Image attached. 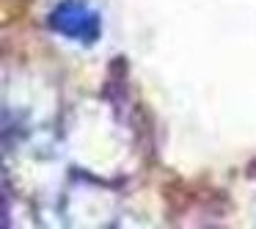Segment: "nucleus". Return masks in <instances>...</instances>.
Segmentation results:
<instances>
[{"label": "nucleus", "instance_id": "f257e3e1", "mask_svg": "<svg viewBox=\"0 0 256 229\" xmlns=\"http://www.w3.org/2000/svg\"><path fill=\"white\" fill-rule=\"evenodd\" d=\"M52 28L61 31V34L72 36L80 42H94L100 36V20L96 14H91L83 3H61V6L52 12Z\"/></svg>", "mask_w": 256, "mask_h": 229}]
</instances>
